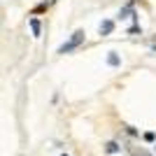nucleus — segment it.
<instances>
[{
    "mask_svg": "<svg viewBox=\"0 0 156 156\" xmlns=\"http://www.w3.org/2000/svg\"><path fill=\"white\" fill-rule=\"evenodd\" d=\"M107 63H110V65H119V56H117L114 51H112L110 56H107Z\"/></svg>",
    "mask_w": 156,
    "mask_h": 156,
    "instance_id": "obj_6",
    "label": "nucleus"
},
{
    "mask_svg": "<svg viewBox=\"0 0 156 156\" xmlns=\"http://www.w3.org/2000/svg\"><path fill=\"white\" fill-rule=\"evenodd\" d=\"M112 30H114V23H112L110 19H107V21H103V23H100V35H110Z\"/></svg>",
    "mask_w": 156,
    "mask_h": 156,
    "instance_id": "obj_2",
    "label": "nucleus"
},
{
    "mask_svg": "<svg viewBox=\"0 0 156 156\" xmlns=\"http://www.w3.org/2000/svg\"><path fill=\"white\" fill-rule=\"evenodd\" d=\"M63 156H68V154H63Z\"/></svg>",
    "mask_w": 156,
    "mask_h": 156,
    "instance_id": "obj_8",
    "label": "nucleus"
},
{
    "mask_svg": "<svg viewBox=\"0 0 156 156\" xmlns=\"http://www.w3.org/2000/svg\"><path fill=\"white\" fill-rule=\"evenodd\" d=\"M84 42V30H77V33H72V37L68 40V42H63V44L58 47V54H70L72 49H77L79 44Z\"/></svg>",
    "mask_w": 156,
    "mask_h": 156,
    "instance_id": "obj_1",
    "label": "nucleus"
},
{
    "mask_svg": "<svg viewBox=\"0 0 156 156\" xmlns=\"http://www.w3.org/2000/svg\"><path fill=\"white\" fill-rule=\"evenodd\" d=\"M30 28H33V35L40 37V21L37 19H30Z\"/></svg>",
    "mask_w": 156,
    "mask_h": 156,
    "instance_id": "obj_3",
    "label": "nucleus"
},
{
    "mask_svg": "<svg viewBox=\"0 0 156 156\" xmlns=\"http://www.w3.org/2000/svg\"><path fill=\"white\" fill-rule=\"evenodd\" d=\"M144 140H147V142H154V133H144Z\"/></svg>",
    "mask_w": 156,
    "mask_h": 156,
    "instance_id": "obj_7",
    "label": "nucleus"
},
{
    "mask_svg": "<svg viewBox=\"0 0 156 156\" xmlns=\"http://www.w3.org/2000/svg\"><path fill=\"white\" fill-rule=\"evenodd\" d=\"M128 151H130L133 156H149V154H147L144 149H135V147H128Z\"/></svg>",
    "mask_w": 156,
    "mask_h": 156,
    "instance_id": "obj_5",
    "label": "nucleus"
},
{
    "mask_svg": "<svg viewBox=\"0 0 156 156\" xmlns=\"http://www.w3.org/2000/svg\"><path fill=\"white\" fill-rule=\"evenodd\" d=\"M105 149L110 151V154H117V151H119V144L117 142H107V144H105Z\"/></svg>",
    "mask_w": 156,
    "mask_h": 156,
    "instance_id": "obj_4",
    "label": "nucleus"
}]
</instances>
